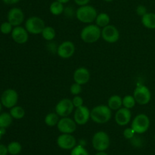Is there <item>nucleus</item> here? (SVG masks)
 <instances>
[{"mask_svg": "<svg viewBox=\"0 0 155 155\" xmlns=\"http://www.w3.org/2000/svg\"><path fill=\"white\" fill-rule=\"evenodd\" d=\"M136 101L133 95L128 94V95H126L123 97V107L131 109L136 106Z\"/></svg>", "mask_w": 155, "mask_h": 155, "instance_id": "nucleus-28", "label": "nucleus"}, {"mask_svg": "<svg viewBox=\"0 0 155 155\" xmlns=\"http://www.w3.org/2000/svg\"><path fill=\"white\" fill-rule=\"evenodd\" d=\"M64 13H65V15H68V16L71 17V15H74L76 16V11L74 10L72 7H67L64 9Z\"/></svg>", "mask_w": 155, "mask_h": 155, "instance_id": "nucleus-35", "label": "nucleus"}, {"mask_svg": "<svg viewBox=\"0 0 155 155\" xmlns=\"http://www.w3.org/2000/svg\"><path fill=\"white\" fill-rule=\"evenodd\" d=\"M8 152L11 155H18L22 150V145L18 141H12L7 145Z\"/></svg>", "mask_w": 155, "mask_h": 155, "instance_id": "nucleus-27", "label": "nucleus"}, {"mask_svg": "<svg viewBox=\"0 0 155 155\" xmlns=\"http://www.w3.org/2000/svg\"><path fill=\"white\" fill-rule=\"evenodd\" d=\"M13 119L9 112H2L0 114V129H7L12 124Z\"/></svg>", "mask_w": 155, "mask_h": 155, "instance_id": "nucleus-24", "label": "nucleus"}, {"mask_svg": "<svg viewBox=\"0 0 155 155\" xmlns=\"http://www.w3.org/2000/svg\"><path fill=\"white\" fill-rule=\"evenodd\" d=\"M72 103L74 105V108H78L80 106H83L84 105V100H83V97L80 95L74 96L72 99Z\"/></svg>", "mask_w": 155, "mask_h": 155, "instance_id": "nucleus-33", "label": "nucleus"}, {"mask_svg": "<svg viewBox=\"0 0 155 155\" xmlns=\"http://www.w3.org/2000/svg\"><path fill=\"white\" fill-rule=\"evenodd\" d=\"M76 51V47L72 41L66 40L62 42L58 46L57 55L60 58L64 59H68L72 57Z\"/></svg>", "mask_w": 155, "mask_h": 155, "instance_id": "nucleus-12", "label": "nucleus"}, {"mask_svg": "<svg viewBox=\"0 0 155 155\" xmlns=\"http://www.w3.org/2000/svg\"><path fill=\"white\" fill-rule=\"evenodd\" d=\"M74 119L78 126H84L90 119V109L85 105L76 108L74 113Z\"/></svg>", "mask_w": 155, "mask_h": 155, "instance_id": "nucleus-15", "label": "nucleus"}, {"mask_svg": "<svg viewBox=\"0 0 155 155\" xmlns=\"http://www.w3.org/2000/svg\"><path fill=\"white\" fill-rule=\"evenodd\" d=\"M154 140H155V135H154Z\"/></svg>", "mask_w": 155, "mask_h": 155, "instance_id": "nucleus-45", "label": "nucleus"}, {"mask_svg": "<svg viewBox=\"0 0 155 155\" xmlns=\"http://www.w3.org/2000/svg\"><path fill=\"white\" fill-rule=\"evenodd\" d=\"M123 135H124V137L127 140H131L132 138H134L136 136V133L134 130H133V128L130 126L129 128H126L124 130V132H123Z\"/></svg>", "mask_w": 155, "mask_h": 155, "instance_id": "nucleus-32", "label": "nucleus"}, {"mask_svg": "<svg viewBox=\"0 0 155 155\" xmlns=\"http://www.w3.org/2000/svg\"><path fill=\"white\" fill-rule=\"evenodd\" d=\"M101 37V29L95 24L85 26L80 31V38L86 43H95Z\"/></svg>", "mask_w": 155, "mask_h": 155, "instance_id": "nucleus-2", "label": "nucleus"}, {"mask_svg": "<svg viewBox=\"0 0 155 155\" xmlns=\"http://www.w3.org/2000/svg\"><path fill=\"white\" fill-rule=\"evenodd\" d=\"M9 113L11 114L14 119H21L25 115V110L22 106L16 105L14 107L11 108Z\"/></svg>", "mask_w": 155, "mask_h": 155, "instance_id": "nucleus-26", "label": "nucleus"}, {"mask_svg": "<svg viewBox=\"0 0 155 155\" xmlns=\"http://www.w3.org/2000/svg\"><path fill=\"white\" fill-rule=\"evenodd\" d=\"M82 90H83L82 85L75 83V82L74 84H72L71 85V87H70V92L74 96L80 95L82 93Z\"/></svg>", "mask_w": 155, "mask_h": 155, "instance_id": "nucleus-31", "label": "nucleus"}, {"mask_svg": "<svg viewBox=\"0 0 155 155\" xmlns=\"http://www.w3.org/2000/svg\"><path fill=\"white\" fill-rule=\"evenodd\" d=\"M2 103H1V102H0V114H1L2 113Z\"/></svg>", "mask_w": 155, "mask_h": 155, "instance_id": "nucleus-43", "label": "nucleus"}, {"mask_svg": "<svg viewBox=\"0 0 155 155\" xmlns=\"http://www.w3.org/2000/svg\"><path fill=\"white\" fill-rule=\"evenodd\" d=\"M130 141H131L132 144L134 146H136V147H140L141 144H142V141H141L140 138H136V136L133 138H132V139L130 140Z\"/></svg>", "mask_w": 155, "mask_h": 155, "instance_id": "nucleus-36", "label": "nucleus"}, {"mask_svg": "<svg viewBox=\"0 0 155 155\" xmlns=\"http://www.w3.org/2000/svg\"><path fill=\"white\" fill-rule=\"evenodd\" d=\"M73 78L75 83L80 85H85L90 81L91 74L88 68L85 67H80L74 71Z\"/></svg>", "mask_w": 155, "mask_h": 155, "instance_id": "nucleus-16", "label": "nucleus"}, {"mask_svg": "<svg viewBox=\"0 0 155 155\" xmlns=\"http://www.w3.org/2000/svg\"><path fill=\"white\" fill-rule=\"evenodd\" d=\"M21 0H2L3 2L6 5H15L18 3Z\"/></svg>", "mask_w": 155, "mask_h": 155, "instance_id": "nucleus-39", "label": "nucleus"}, {"mask_svg": "<svg viewBox=\"0 0 155 155\" xmlns=\"http://www.w3.org/2000/svg\"><path fill=\"white\" fill-rule=\"evenodd\" d=\"M45 27V21L38 16L30 17L24 23V27L30 34H41Z\"/></svg>", "mask_w": 155, "mask_h": 155, "instance_id": "nucleus-5", "label": "nucleus"}, {"mask_svg": "<svg viewBox=\"0 0 155 155\" xmlns=\"http://www.w3.org/2000/svg\"><path fill=\"white\" fill-rule=\"evenodd\" d=\"M74 2H75L76 5L80 7V6H83L86 5H89L90 0H74Z\"/></svg>", "mask_w": 155, "mask_h": 155, "instance_id": "nucleus-37", "label": "nucleus"}, {"mask_svg": "<svg viewBox=\"0 0 155 155\" xmlns=\"http://www.w3.org/2000/svg\"><path fill=\"white\" fill-rule=\"evenodd\" d=\"M24 18H25V16H24V12L20 8H12L8 12L7 20L11 24H12L14 27L21 26L24 23Z\"/></svg>", "mask_w": 155, "mask_h": 155, "instance_id": "nucleus-13", "label": "nucleus"}, {"mask_svg": "<svg viewBox=\"0 0 155 155\" xmlns=\"http://www.w3.org/2000/svg\"><path fill=\"white\" fill-rule=\"evenodd\" d=\"M58 146L63 150H72L77 146V139L73 134H61L57 138Z\"/></svg>", "mask_w": 155, "mask_h": 155, "instance_id": "nucleus-14", "label": "nucleus"}, {"mask_svg": "<svg viewBox=\"0 0 155 155\" xmlns=\"http://www.w3.org/2000/svg\"><path fill=\"white\" fill-rule=\"evenodd\" d=\"M71 155H89V152L81 144H78L71 150Z\"/></svg>", "mask_w": 155, "mask_h": 155, "instance_id": "nucleus-29", "label": "nucleus"}, {"mask_svg": "<svg viewBox=\"0 0 155 155\" xmlns=\"http://www.w3.org/2000/svg\"><path fill=\"white\" fill-rule=\"evenodd\" d=\"M74 106L73 105L72 100L69 98H63L59 100L55 105L54 112L61 117H68L74 111Z\"/></svg>", "mask_w": 155, "mask_h": 155, "instance_id": "nucleus-9", "label": "nucleus"}, {"mask_svg": "<svg viewBox=\"0 0 155 155\" xmlns=\"http://www.w3.org/2000/svg\"><path fill=\"white\" fill-rule=\"evenodd\" d=\"M29 34L25 27L22 26H18L13 28L11 36L12 40L18 44H24L28 41Z\"/></svg>", "mask_w": 155, "mask_h": 155, "instance_id": "nucleus-17", "label": "nucleus"}, {"mask_svg": "<svg viewBox=\"0 0 155 155\" xmlns=\"http://www.w3.org/2000/svg\"><path fill=\"white\" fill-rule=\"evenodd\" d=\"M120 31L113 24H109L101 29V38L108 43H115L120 39Z\"/></svg>", "mask_w": 155, "mask_h": 155, "instance_id": "nucleus-10", "label": "nucleus"}, {"mask_svg": "<svg viewBox=\"0 0 155 155\" xmlns=\"http://www.w3.org/2000/svg\"><path fill=\"white\" fill-rule=\"evenodd\" d=\"M95 155H108L105 151H98Z\"/></svg>", "mask_w": 155, "mask_h": 155, "instance_id": "nucleus-41", "label": "nucleus"}, {"mask_svg": "<svg viewBox=\"0 0 155 155\" xmlns=\"http://www.w3.org/2000/svg\"><path fill=\"white\" fill-rule=\"evenodd\" d=\"M110 22V16H109L108 14L105 13V12H101V13L98 14V15L96 17V19L95 21V24L101 29L104 28L106 26L109 25Z\"/></svg>", "mask_w": 155, "mask_h": 155, "instance_id": "nucleus-21", "label": "nucleus"}, {"mask_svg": "<svg viewBox=\"0 0 155 155\" xmlns=\"http://www.w3.org/2000/svg\"><path fill=\"white\" fill-rule=\"evenodd\" d=\"M112 117V110L107 105L95 106L90 110V119L97 124H105Z\"/></svg>", "mask_w": 155, "mask_h": 155, "instance_id": "nucleus-1", "label": "nucleus"}, {"mask_svg": "<svg viewBox=\"0 0 155 155\" xmlns=\"http://www.w3.org/2000/svg\"><path fill=\"white\" fill-rule=\"evenodd\" d=\"M61 117L55 112H48L44 119V122L48 127H54L57 126Z\"/></svg>", "mask_w": 155, "mask_h": 155, "instance_id": "nucleus-22", "label": "nucleus"}, {"mask_svg": "<svg viewBox=\"0 0 155 155\" xmlns=\"http://www.w3.org/2000/svg\"><path fill=\"white\" fill-rule=\"evenodd\" d=\"M136 12L139 16L142 17L148 12H147V9L145 5H138L137 7H136Z\"/></svg>", "mask_w": 155, "mask_h": 155, "instance_id": "nucleus-34", "label": "nucleus"}, {"mask_svg": "<svg viewBox=\"0 0 155 155\" xmlns=\"http://www.w3.org/2000/svg\"><path fill=\"white\" fill-rule=\"evenodd\" d=\"M13 28L14 27L12 26V24H11L8 21H5V22L2 23L0 25V32L3 34L7 35L12 33Z\"/></svg>", "mask_w": 155, "mask_h": 155, "instance_id": "nucleus-30", "label": "nucleus"}, {"mask_svg": "<svg viewBox=\"0 0 155 155\" xmlns=\"http://www.w3.org/2000/svg\"><path fill=\"white\" fill-rule=\"evenodd\" d=\"M98 14V12L95 7L90 5H86L80 6L76 10V18L79 21L84 24H93L95 23Z\"/></svg>", "mask_w": 155, "mask_h": 155, "instance_id": "nucleus-3", "label": "nucleus"}, {"mask_svg": "<svg viewBox=\"0 0 155 155\" xmlns=\"http://www.w3.org/2000/svg\"><path fill=\"white\" fill-rule=\"evenodd\" d=\"M107 106L112 111H117L123 107V98L117 94L111 95L107 100Z\"/></svg>", "mask_w": 155, "mask_h": 155, "instance_id": "nucleus-19", "label": "nucleus"}, {"mask_svg": "<svg viewBox=\"0 0 155 155\" xmlns=\"http://www.w3.org/2000/svg\"><path fill=\"white\" fill-rule=\"evenodd\" d=\"M41 35H42V38L45 40L51 42V41H52L55 38L56 32L54 27H51V26H45V28L42 30Z\"/></svg>", "mask_w": 155, "mask_h": 155, "instance_id": "nucleus-25", "label": "nucleus"}, {"mask_svg": "<svg viewBox=\"0 0 155 155\" xmlns=\"http://www.w3.org/2000/svg\"><path fill=\"white\" fill-rule=\"evenodd\" d=\"M110 143V137L108 134L104 131H98L92 136V147L97 151H105L108 149Z\"/></svg>", "mask_w": 155, "mask_h": 155, "instance_id": "nucleus-4", "label": "nucleus"}, {"mask_svg": "<svg viewBox=\"0 0 155 155\" xmlns=\"http://www.w3.org/2000/svg\"><path fill=\"white\" fill-rule=\"evenodd\" d=\"M150 119L146 114L140 113L134 117L131 123V127L136 134H144L150 127Z\"/></svg>", "mask_w": 155, "mask_h": 155, "instance_id": "nucleus-6", "label": "nucleus"}, {"mask_svg": "<svg viewBox=\"0 0 155 155\" xmlns=\"http://www.w3.org/2000/svg\"><path fill=\"white\" fill-rule=\"evenodd\" d=\"M132 119L131 110L127 108L122 107L117 111L114 115V119L117 124L120 126H126L130 122Z\"/></svg>", "mask_w": 155, "mask_h": 155, "instance_id": "nucleus-18", "label": "nucleus"}, {"mask_svg": "<svg viewBox=\"0 0 155 155\" xmlns=\"http://www.w3.org/2000/svg\"><path fill=\"white\" fill-rule=\"evenodd\" d=\"M18 93L12 88L5 90L0 97V102L4 107L11 109L16 106L18 102Z\"/></svg>", "mask_w": 155, "mask_h": 155, "instance_id": "nucleus-8", "label": "nucleus"}, {"mask_svg": "<svg viewBox=\"0 0 155 155\" xmlns=\"http://www.w3.org/2000/svg\"><path fill=\"white\" fill-rule=\"evenodd\" d=\"M64 4L59 2L58 1H53L49 5V12L50 13L54 16H58L62 15L64 12Z\"/></svg>", "mask_w": 155, "mask_h": 155, "instance_id": "nucleus-23", "label": "nucleus"}, {"mask_svg": "<svg viewBox=\"0 0 155 155\" xmlns=\"http://www.w3.org/2000/svg\"><path fill=\"white\" fill-rule=\"evenodd\" d=\"M8 152L7 146L0 144V155H8Z\"/></svg>", "mask_w": 155, "mask_h": 155, "instance_id": "nucleus-38", "label": "nucleus"}, {"mask_svg": "<svg viewBox=\"0 0 155 155\" xmlns=\"http://www.w3.org/2000/svg\"><path fill=\"white\" fill-rule=\"evenodd\" d=\"M5 132H6V129H0V141H1V139H2V137L3 135L5 134Z\"/></svg>", "mask_w": 155, "mask_h": 155, "instance_id": "nucleus-40", "label": "nucleus"}, {"mask_svg": "<svg viewBox=\"0 0 155 155\" xmlns=\"http://www.w3.org/2000/svg\"><path fill=\"white\" fill-rule=\"evenodd\" d=\"M55 1H58V2H61V3H62V4L64 5V4H66V3L69 2L71 0H55Z\"/></svg>", "mask_w": 155, "mask_h": 155, "instance_id": "nucleus-42", "label": "nucleus"}, {"mask_svg": "<svg viewBox=\"0 0 155 155\" xmlns=\"http://www.w3.org/2000/svg\"><path fill=\"white\" fill-rule=\"evenodd\" d=\"M57 129L61 134H73L77 130V124L74 119L68 117H62L57 125Z\"/></svg>", "mask_w": 155, "mask_h": 155, "instance_id": "nucleus-11", "label": "nucleus"}, {"mask_svg": "<svg viewBox=\"0 0 155 155\" xmlns=\"http://www.w3.org/2000/svg\"><path fill=\"white\" fill-rule=\"evenodd\" d=\"M103 1L106 2H113L114 0H103Z\"/></svg>", "mask_w": 155, "mask_h": 155, "instance_id": "nucleus-44", "label": "nucleus"}, {"mask_svg": "<svg viewBox=\"0 0 155 155\" xmlns=\"http://www.w3.org/2000/svg\"><path fill=\"white\" fill-rule=\"evenodd\" d=\"M142 25L148 29H155V13L147 12L145 15L142 17Z\"/></svg>", "mask_w": 155, "mask_h": 155, "instance_id": "nucleus-20", "label": "nucleus"}, {"mask_svg": "<svg viewBox=\"0 0 155 155\" xmlns=\"http://www.w3.org/2000/svg\"><path fill=\"white\" fill-rule=\"evenodd\" d=\"M133 97L136 103L139 105H146L151 100V93L149 88L143 84H138L133 92Z\"/></svg>", "mask_w": 155, "mask_h": 155, "instance_id": "nucleus-7", "label": "nucleus"}]
</instances>
